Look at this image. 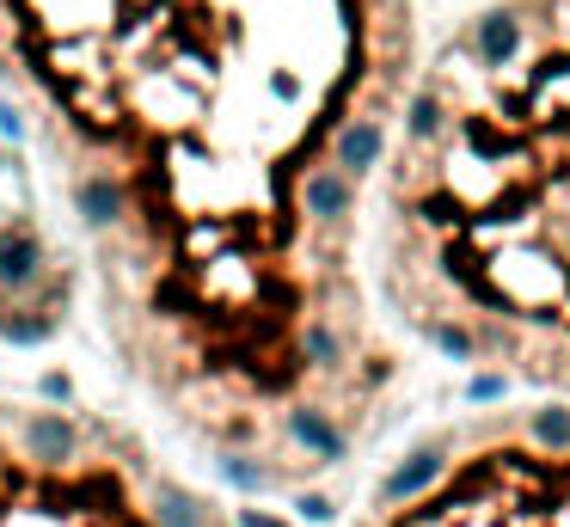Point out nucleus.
Instances as JSON below:
<instances>
[{
	"mask_svg": "<svg viewBox=\"0 0 570 527\" xmlns=\"http://www.w3.org/2000/svg\"><path fill=\"white\" fill-rule=\"evenodd\" d=\"M417 56V0H0V117L117 380L246 502L356 485L399 429L368 203Z\"/></svg>",
	"mask_w": 570,
	"mask_h": 527,
	"instance_id": "1",
	"label": "nucleus"
},
{
	"mask_svg": "<svg viewBox=\"0 0 570 527\" xmlns=\"http://www.w3.org/2000/svg\"><path fill=\"white\" fill-rule=\"evenodd\" d=\"M368 289L411 355L570 404V0H472L423 31Z\"/></svg>",
	"mask_w": 570,
	"mask_h": 527,
	"instance_id": "2",
	"label": "nucleus"
},
{
	"mask_svg": "<svg viewBox=\"0 0 570 527\" xmlns=\"http://www.w3.org/2000/svg\"><path fill=\"white\" fill-rule=\"evenodd\" d=\"M0 527H271L258 502L87 399L0 392Z\"/></svg>",
	"mask_w": 570,
	"mask_h": 527,
	"instance_id": "3",
	"label": "nucleus"
},
{
	"mask_svg": "<svg viewBox=\"0 0 570 527\" xmlns=\"http://www.w3.org/2000/svg\"><path fill=\"white\" fill-rule=\"evenodd\" d=\"M344 527H570V404L435 417L368 460Z\"/></svg>",
	"mask_w": 570,
	"mask_h": 527,
	"instance_id": "4",
	"label": "nucleus"
}]
</instances>
